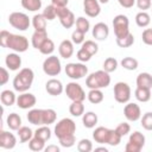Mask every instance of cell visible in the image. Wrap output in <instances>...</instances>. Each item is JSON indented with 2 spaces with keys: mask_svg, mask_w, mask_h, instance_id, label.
Masks as SVG:
<instances>
[{
  "mask_svg": "<svg viewBox=\"0 0 152 152\" xmlns=\"http://www.w3.org/2000/svg\"><path fill=\"white\" fill-rule=\"evenodd\" d=\"M34 80V72L31 68H23L13 78V88L19 93L27 91Z\"/></svg>",
  "mask_w": 152,
  "mask_h": 152,
  "instance_id": "1",
  "label": "cell"
},
{
  "mask_svg": "<svg viewBox=\"0 0 152 152\" xmlns=\"http://www.w3.org/2000/svg\"><path fill=\"white\" fill-rule=\"evenodd\" d=\"M110 84V76L109 72L102 70H97L91 72L86 78V86L89 89H102L107 88Z\"/></svg>",
  "mask_w": 152,
  "mask_h": 152,
  "instance_id": "2",
  "label": "cell"
},
{
  "mask_svg": "<svg viewBox=\"0 0 152 152\" xmlns=\"http://www.w3.org/2000/svg\"><path fill=\"white\" fill-rule=\"evenodd\" d=\"M53 132H55V135L58 139L62 138V137L75 134V132H76V124L70 118H63L62 120H59L56 124Z\"/></svg>",
  "mask_w": 152,
  "mask_h": 152,
  "instance_id": "3",
  "label": "cell"
},
{
  "mask_svg": "<svg viewBox=\"0 0 152 152\" xmlns=\"http://www.w3.org/2000/svg\"><path fill=\"white\" fill-rule=\"evenodd\" d=\"M113 28L116 38H122L129 33V20L125 14H118L113 19Z\"/></svg>",
  "mask_w": 152,
  "mask_h": 152,
  "instance_id": "4",
  "label": "cell"
},
{
  "mask_svg": "<svg viewBox=\"0 0 152 152\" xmlns=\"http://www.w3.org/2000/svg\"><path fill=\"white\" fill-rule=\"evenodd\" d=\"M8 23L12 27L19 31H26L31 24L28 15L23 12H12L8 17Z\"/></svg>",
  "mask_w": 152,
  "mask_h": 152,
  "instance_id": "5",
  "label": "cell"
},
{
  "mask_svg": "<svg viewBox=\"0 0 152 152\" xmlns=\"http://www.w3.org/2000/svg\"><path fill=\"white\" fill-rule=\"evenodd\" d=\"M6 48L13 50L14 52H19V53L20 52H25L28 49V40L24 36L10 33V37H8Z\"/></svg>",
  "mask_w": 152,
  "mask_h": 152,
  "instance_id": "6",
  "label": "cell"
},
{
  "mask_svg": "<svg viewBox=\"0 0 152 152\" xmlns=\"http://www.w3.org/2000/svg\"><path fill=\"white\" fill-rule=\"evenodd\" d=\"M62 70V64L61 61L57 56L50 55L49 57H46L43 62V71L48 75V76H57L61 74Z\"/></svg>",
  "mask_w": 152,
  "mask_h": 152,
  "instance_id": "7",
  "label": "cell"
},
{
  "mask_svg": "<svg viewBox=\"0 0 152 152\" xmlns=\"http://www.w3.org/2000/svg\"><path fill=\"white\" fill-rule=\"evenodd\" d=\"M65 74L68 77L72 80H80L87 76L88 68L82 62L81 63H68L65 65Z\"/></svg>",
  "mask_w": 152,
  "mask_h": 152,
  "instance_id": "8",
  "label": "cell"
},
{
  "mask_svg": "<svg viewBox=\"0 0 152 152\" xmlns=\"http://www.w3.org/2000/svg\"><path fill=\"white\" fill-rule=\"evenodd\" d=\"M64 91L71 101H82L83 102L86 100V91L83 90L81 84H78L77 82H69L66 84Z\"/></svg>",
  "mask_w": 152,
  "mask_h": 152,
  "instance_id": "9",
  "label": "cell"
},
{
  "mask_svg": "<svg viewBox=\"0 0 152 152\" xmlns=\"http://www.w3.org/2000/svg\"><path fill=\"white\" fill-rule=\"evenodd\" d=\"M114 99L119 103H127L131 99V88L126 82H118L114 86Z\"/></svg>",
  "mask_w": 152,
  "mask_h": 152,
  "instance_id": "10",
  "label": "cell"
},
{
  "mask_svg": "<svg viewBox=\"0 0 152 152\" xmlns=\"http://www.w3.org/2000/svg\"><path fill=\"white\" fill-rule=\"evenodd\" d=\"M124 114L128 121L135 122L141 118V109L139 104L134 102H127V104L124 107Z\"/></svg>",
  "mask_w": 152,
  "mask_h": 152,
  "instance_id": "11",
  "label": "cell"
},
{
  "mask_svg": "<svg viewBox=\"0 0 152 152\" xmlns=\"http://www.w3.org/2000/svg\"><path fill=\"white\" fill-rule=\"evenodd\" d=\"M36 102H37V99L31 93L24 91L17 96V106L21 109H31L34 107Z\"/></svg>",
  "mask_w": 152,
  "mask_h": 152,
  "instance_id": "12",
  "label": "cell"
},
{
  "mask_svg": "<svg viewBox=\"0 0 152 152\" xmlns=\"http://www.w3.org/2000/svg\"><path fill=\"white\" fill-rule=\"evenodd\" d=\"M83 11L90 18L97 17L101 12V6L99 0H83Z\"/></svg>",
  "mask_w": 152,
  "mask_h": 152,
  "instance_id": "13",
  "label": "cell"
},
{
  "mask_svg": "<svg viewBox=\"0 0 152 152\" xmlns=\"http://www.w3.org/2000/svg\"><path fill=\"white\" fill-rule=\"evenodd\" d=\"M91 33H93V37L96 40H106L109 36V27H108L107 24L100 21V23L94 25Z\"/></svg>",
  "mask_w": 152,
  "mask_h": 152,
  "instance_id": "14",
  "label": "cell"
},
{
  "mask_svg": "<svg viewBox=\"0 0 152 152\" xmlns=\"http://www.w3.org/2000/svg\"><path fill=\"white\" fill-rule=\"evenodd\" d=\"M17 145V138L13 133L7 131H1L0 133V147L5 150H12Z\"/></svg>",
  "mask_w": 152,
  "mask_h": 152,
  "instance_id": "15",
  "label": "cell"
},
{
  "mask_svg": "<svg viewBox=\"0 0 152 152\" xmlns=\"http://www.w3.org/2000/svg\"><path fill=\"white\" fill-rule=\"evenodd\" d=\"M45 90L48 91V94L52 95V96H58L63 93L64 88L63 84L57 78H50L46 83H45Z\"/></svg>",
  "mask_w": 152,
  "mask_h": 152,
  "instance_id": "16",
  "label": "cell"
},
{
  "mask_svg": "<svg viewBox=\"0 0 152 152\" xmlns=\"http://www.w3.org/2000/svg\"><path fill=\"white\" fill-rule=\"evenodd\" d=\"M5 64H6L7 69L11 70V71L19 70L20 66H21V57L17 52L8 53L5 58Z\"/></svg>",
  "mask_w": 152,
  "mask_h": 152,
  "instance_id": "17",
  "label": "cell"
},
{
  "mask_svg": "<svg viewBox=\"0 0 152 152\" xmlns=\"http://www.w3.org/2000/svg\"><path fill=\"white\" fill-rule=\"evenodd\" d=\"M58 52L61 55V57L63 58H70L74 55V43L72 40L69 39H64L61 42L59 46H58Z\"/></svg>",
  "mask_w": 152,
  "mask_h": 152,
  "instance_id": "18",
  "label": "cell"
},
{
  "mask_svg": "<svg viewBox=\"0 0 152 152\" xmlns=\"http://www.w3.org/2000/svg\"><path fill=\"white\" fill-rule=\"evenodd\" d=\"M48 32L46 30H36L32 34V38H31V44L34 49L39 50V48L42 46V44L48 39Z\"/></svg>",
  "mask_w": 152,
  "mask_h": 152,
  "instance_id": "19",
  "label": "cell"
},
{
  "mask_svg": "<svg viewBox=\"0 0 152 152\" xmlns=\"http://www.w3.org/2000/svg\"><path fill=\"white\" fill-rule=\"evenodd\" d=\"M108 133H109V128L102 126L96 127L95 131L93 132V139L99 144H107Z\"/></svg>",
  "mask_w": 152,
  "mask_h": 152,
  "instance_id": "20",
  "label": "cell"
},
{
  "mask_svg": "<svg viewBox=\"0 0 152 152\" xmlns=\"http://www.w3.org/2000/svg\"><path fill=\"white\" fill-rule=\"evenodd\" d=\"M27 120L30 124L36 125V126H42L43 125V116H42V109L38 108H32L27 113Z\"/></svg>",
  "mask_w": 152,
  "mask_h": 152,
  "instance_id": "21",
  "label": "cell"
},
{
  "mask_svg": "<svg viewBox=\"0 0 152 152\" xmlns=\"http://www.w3.org/2000/svg\"><path fill=\"white\" fill-rule=\"evenodd\" d=\"M135 82H137V87L151 89L152 88V75L148 72H140L137 76Z\"/></svg>",
  "mask_w": 152,
  "mask_h": 152,
  "instance_id": "22",
  "label": "cell"
},
{
  "mask_svg": "<svg viewBox=\"0 0 152 152\" xmlns=\"http://www.w3.org/2000/svg\"><path fill=\"white\" fill-rule=\"evenodd\" d=\"M0 100H1V103L4 106H13L14 103H17V96L14 94V91L10 90V89H6V90H2L1 94H0Z\"/></svg>",
  "mask_w": 152,
  "mask_h": 152,
  "instance_id": "23",
  "label": "cell"
},
{
  "mask_svg": "<svg viewBox=\"0 0 152 152\" xmlns=\"http://www.w3.org/2000/svg\"><path fill=\"white\" fill-rule=\"evenodd\" d=\"M6 124L8 126L10 129L12 131H18L20 127H21V118L19 114L17 113H11L7 115V119H6Z\"/></svg>",
  "mask_w": 152,
  "mask_h": 152,
  "instance_id": "24",
  "label": "cell"
},
{
  "mask_svg": "<svg viewBox=\"0 0 152 152\" xmlns=\"http://www.w3.org/2000/svg\"><path fill=\"white\" fill-rule=\"evenodd\" d=\"M97 120H99V118L94 112H87L82 115L83 126L87 128H94L97 124Z\"/></svg>",
  "mask_w": 152,
  "mask_h": 152,
  "instance_id": "25",
  "label": "cell"
},
{
  "mask_svg": "<svg viewBox=\"0 0 152 152\" xmlns=\"http://www.w3.org/2000/svg\"><path fill=\"white\" fill-rule=\"evenodd\" d=\"M134 96L138 101L140 102H147L152 99V95H151V89H147V88H141V87H137L135 91H134Z\"/></svg>",
  "mask_w": 152,
  "mask_h": 152,
  "instance_id": "26",
  "label": "cell"
},
{
  "mask_svg": "<svg viewBox=\"0 0 152 152\" xmlns=\"http://www.w3.org/2000/svg\"><path fill=\"white\" fill-rule=\"evenodd\" d=\"M42 116H43V125H51L56 121L57 119V113L52 108L48 109H42Z\"/></svg>",
  "mask_w": 152,
  "mask_h": 152,
  "instance_id": "27",
  "label": "cell"
},
{
  "mask_svg": "<svg viewBox=\"0 0 152 152\" xmlns=\"http://www.w3.org/2000/svg\"><path fill=\"white\" fill-rule=\"evenodd\" d=\"M87 97H88V100H89L90 103L97 104V103H101L103 101L104 95H103V93H102L101 89H90L89 93L87 94Z\"/></svg>",
  "mask_w": 152,
  "mask_h": 152,
  "instance_id": "28",
  "label": "cell"
},
{
  "mask_svg": "<svg viewBox=\"0 0 152 152\" xmlns=\"http://www.w3.org/2000/svg\"><path fill=\"white\" fill-rule=\"evenodd\" d=\"M17 132H18V137H19L20 142L30 141L34 135V132H32V129L27 126H21Z\"/></svg>",
  "mask_w": 152,
  "mask_h": 152,
  "instance_id": "29",
  "label": "cell"
},
{
  "mask_svg": "<svg viewBox=\"0 0 152 152\" xmlns=\"http://www.w3.org/2000/svg\"><path fill=\"white\" fill-rule=\"evenodd\" d=\"M46 18L42 14H34L32 18V26L34 27V30H46Z\"/></svg>",
  "mask_w": 152,
  "mask_h": 152,
  "instance_id": "30",
  "label": "cell"
},
{
  "mask_svg": "<svg viewBox=\"0 0 152 152\" xmlns=\"http://www.w3.org/2000/svg\"><path fill=\"white\" fill-rule=\"evenodd\" d=\"M135 23H137V25L139 27H146L151 23V17H150V14L147 12L141 11L135 15Z\"/></svg>",
  "mask_w": 152,
  "mask_h": 152,
  "instance_id": "31",
  "label": "cell"
},
{
  "mask_svg": "<svg viewBox=\"0 0 152 152\" xmlns=\"http://www.w3.org/2000/svg\"><path fill=\"white\" fill-rule=\"evenodd\" d=\"M69 112L72 116H81L84 114V104L82 101H72L69 107Z\"/></svg>",
  "mask_w": 152,
  "mask_h": 152,
  "instance_id": "32",
  "label": "cell"
},
{
  "mask_svg": "<svg viewBox=\"0 0 152 152\" xmlns=\"http://www.w3.org/2000/svg\"><path fill=\"white\" fill-rule=\"evenodd\" d=\"M21 6L23 8L30 11V12H36L40 10L42 7V0H21Z\"/></svg>",
  "mask_w": 152,
  "mask_h": 152,
  "instance_id": "33",
  "label": "cell"
},
{
  "mask_svg": "<svg viewBox=\"0 0 152 152\" xmlns=\"http://www.w3.org/2000/svg\"><path fill=\"white\" fill-rule=\"evenodd\" d=\"M45 142H46L45 140H43V139L33 135V138L28 141V148L31 151H36V152L42 151V150L45 148Z\"/></svg>",
  "mask_w": 152,
  "mask_h": 152,
  "instance_id": "34",
  "label": "cell"
},
{
  "mask_svg": "<svg viewBox=\"0 0 152 152\" xmlns=\"http://www.w3.org/2000/svg\"><path fill=\"white\" fill-rule=\"evenodd\" d=\"M34 137H38V138L48 141L51 138V129L49 128L48 125H42L34 131Z\"/></svg>",
  "mask_w": 152,
  "mask_h": 152,
  "instance_id": "35",
  "label": "cell"
},
{
  "mask_svg": "<svg viewBox=\"0 0 152 152\" xmlns=\"http://www.w3.org/2000/svg\"><path fill=\"white\" fill-rule=\"evenodd\" d=\"M120 64H121V66H122L124 69L129 70V71L135 70V69L138 68V65H139L138 61H137L135 58H133V57H124V58L121 59Z\"/></svg>",
  "mask_w": 152,
  "mask_h": 152,
  "instance_id": "36",
  "label": "cell"
},
{
  "mask_svg": "<svg viewBox=\"0 0 152 152\" xmlns=\"http://www.w3.org/2000/svg\"><path fill=\"white\" fill-rule=\"evenodd\" d=\"M59 21H61V25L64 27V28H70L75 25L76 23V19H75V14L70 11L69 13H66L65 15H63L62 18H59Z\"/></svg>",
  "mask_w": 152,
  "mask_h": 152,
  "instance_id": "37",
  "label": "cell"
},
{
  "mask_svg": "<svg viewBox=\"0 0 152 152\" xmlns=\"http://www.w3.org/2000/svg\"><path fill=\"white\" fill-rule=\"evenodd\" d=\"M128 141H131V142H133V144H135L142 148L145 145V135L139 131H134L133 133H131Z\"/></svg>",
  "mask_w": 152,
  "mask_h": 152,
  "instance_id": "38",
  "label": "cell"
},
{
  "mask_svg": "<svg viewBox=\"0 0 152 152\" xmlns=\"http://www.w3.org/2000/svg\"><path fill=\"white\" fill-rule=\"evenodd\" d=\"M116 44L119 48H129L134 44V36L129 32L127 36L122 38H116Z\"/></svg>",
  "mask_w": 152,
  "mask_h": 152,
  "instance_id": "39",
  "label": "cell"
},
{
  "mask_svg": "<svg viewBox=\"0 0 152 152\" xmlns=\"http://www.w3.org/2000/svg\"><path fill=\"white\" fill-rule=\"evenodd\" d=\"M121 135L116 132V129H109L108 138H107V144L110 146H118L121 142Z\"/></svg>",
  "mask_w": 152,
  "mask_h": 152,
  "instance_id": "40",
  "label": "cell"
},
{
  "mask_svg": "<svg viewBox=\"0 0 152 152\" xmlns=\"http://www.w3.org/2000/svg\"><path fill=\"white\" fill-rule=\"evenodd\" d=\"M118 64H119V62L116 61V58H114V57H108V58H106L104 62H103V70L110 74V72H113V71L116 70Z\"/></svg>",
  "mask_w": 152,
  "mask_h": 152,
  "instance_id": "41",
  "label": "cell"
},
{
  "mask_svg": "<svg viewBox=\"0 0 152 152\" xmlns=\"http://www.w3.org/2000/svg\"><path fill=\"white\" fill-rule=\"evenodd\" d=\"M39 51H40V53L46 55V56L51 55V53L55 51V43H53L50 38H48V39L42 44V46L39 48Z\"/></svg>",
  "mask_w": 152,
  "mask_h": 152,
  "instance_id": "42",
  "label": "cell"
},
{
  "mask_svg": "<svg viewBox=\"0 0 152 152\" xmlns=\"http://www.w3.org/2000/svg\"><path fill=\"white\" fill-rule=\"evenodd\" d=\"M75 24H76V28L80 30V31H82V32H84V33H87L89 31V28H90V23L84 17H78L76 19V23Z\"/></svg>",
  "mask_w": 152,
  "mask_h": 152,
  "instance_id": "43",
  "label": "cell"
},
{
  "mask_svg": "<svg viewBox=\"0 0 152 152\" xmlns=\"http://www.w3.org/2000/svg\"><path fill=\"white\" fill-rule=\"evenodd\" d=\"M82 48L84 50H87L91 56H94L99 51V45L94 40H84L83 44H82Z\"/></svg>",
  "mask_w": 152,
  "mask_h": 152,
  "instance_id": "44",
  "label": "cell"
},
{
  "mask_svg": "<svg viewBox=\"0 0 152 152\" xmlns=\"http://www.w3.org/2000/svg\"><path fill=\"white\" fill-rule=\"evenodd\" d=\"M77 150L80 152H90L93 150V142L89 139H81L77 142Z\"/></svg>",
  "mask_w": 152,
  "mask_h": 152,
  "instance_id": "45",
  "label": "cell"
},
{
  "mask_svg": "<svg viewBox=\"0 0 152 152\" xmlns=\"http://www.w3.org/2000/svg\"><path fill=\"white\" fill-rule=\"evenodd\" d=\"M141 126L146 129V131H152V112H147L145 113L141 118Z\"/></svg>",
  "mask_w": 152,
  "mask_h": 152,
  "instance_id": "46",
  "label": "cell"
},
{
  "mask_svg": "<svg viewBox=\"0 0 152 152\" xmlns=\"http://www.w3.org/2000/svg\"><path fill=\"white\" fill-rule=\"evenodd\" d=\"M58 140H59V144H61V146H63V147H66V148H69V147L74 146V145H75V142H76V138H75V134H71V135H66V137H62V138H59Z\"/></svg>",
  "mask_w": 152,
  "mask_h": 152,
  "instance_id": "47",
  "label": "cell"
},
{
  "mask_svg": "<svg viewBox=\"0 0 152 152\" xmlns=\"http://www.w3.org/2000/svg\"><path fill=\"white\" fill-rule=\"evenodd\" d=\"M43 15L46 18V20H53L57 17V14H56V7L52 4L51 5H48L44 8V11H43Z\"/></svg>",
  "mask_w": 152,
  "mask_h": 152,
  "instance_id": "48",
  "label": "cell"
},
{
  "mask_svg": "<svg viewBox=\"0 0 152 152\" xmlns=\"http://www.w3.org/2000/svg\"><path fill=\"white\" fill-rule=\"evenodd\" d=\"M84 36H86V33L84 32H82V31H80V30H75L72 33H71V40H72V43L74 44H83V42H84Z\"/></svg>",
  "mask_w": 152,
  "mask_h": 152,
  "instance_id": "49",
  "label": "cell"
},
{
  "mask_svg": "<svg viewBox=\"0 0 152 152\" xmlns=\"http://www.w3.org/2000/svg\"><path fill=\"white\" fill-rule=\"evenodd\" d=\"M76 56H77V59H78L80 62H82V63H86V62L90 61V58H91V55H90L87 50H84L83 48H81V49L77 51Z\"/></svg>",
  "mask_w": 152,
  "mask_h": 152,
  "instance_id": "50",
  "label": "cell"
},
{
  "mask_svg": "<svg viewBox=\"0 0 152 152\" xmlns=\"http://www.w3.org/2000/svg\"><path fill=\"white\" fill-rule=\"evenodd\" d=\"M116 132L121 135V137H125V135H127L129 132H131V126H129V124H127V122H121V124H119L118 126H116Z\"/></svg>",
  "mask_w": 152,
  "mask_h": 152,
  "instance_id": "51",
  "label": "cell"
},
{
  "mask_svg": "<svg viewBox=\"0 0 152 152\" xmlns=\"http://www.w3.org/2000/svg\"><path fill=\"white\" fill-rule=\"evenodd\" d=\"M141 39L146 45H152V28H145L142 31Z\"/></svg>",
  "mask_w": 152,
  "mask_h": 152,
  "instance_id": "52",
  "label": "cell"
},
{
  "mask_svg": "<svg viewBox=\"0 0 152 152\" xmlns=\"http://www.w3.org/2000/svg\"><path fill=\"white\" fill-rule=\"evenodd\" d=\"M8 80H10V72H8V70L6 68H4V66L0 68V84L1 86L6 84L8 82Z\"/></svg>",
  "mask_w": 152,
  "mask_h": 152,
  "instance_id": "53",
  "label": "cell"
},
{
  "mask_svg": "<svg viewBox=\"0 0 152 152\" xmlns=\"http://www.w3.org/2000/svg\"><path fill=\"white\" fill-rule=\"evenodd\" d=\"M135 5L138 6L139 10L146 11V10L151 8L152 2H151V0H135Z\"/></svg>",
  "mask_w": 152,
  "mask_h": 152,
  "instance_id": "54",
  "label": "cell"
},
{
  "mask_svg": "<svg viewBox=\"0 0 152 152\" xmlns=\"http://www.w3.org/2000/svg\"><path fill=\"white\" fill-rule=\"evenodd\" d=\"M10 33H11V32H8V31H6V30H2V31L0 32V45H1L2 48H6L8 37H10Z\"/></svg>",
  "mask_w": 152,
  "mask_h": 152,
  "instance_id": "55",
  "label": "cell"
},
{
  "mask_svg": "<svg viewBox=\"0 0 152 152\" xmlns=\"http://www.w3.org/2000/svg\"><path fill=\"white\" fill-rule=\"evenodd\" d=\"M142 148L140 146H138V145H135V144H133L131 141H128L126 144V146H125V151L126 152H140Z\"/></svg>",
  "mask_w": 152,
  "mask_h": 152,
  "instance_id": "56",
  "label": "cell"
},
{
  "mask_svg": "<svg viewBox=\"0 0 152 152\" xmlns=\"http://www.w3.org/2000/svg\"><path fill=\"white\" fill-rule=\"evenodd\" d=\"M118 2L124 8H131L135 5V0H118Z\"/></svg>",
  "mask_w": 152,
  "mask_h": 152,
  "instance_id": "57",
  "label": "cell"
},
{
  "mask_svg": "<svg viewBox=\"0 0 152 152\" xmlns=\"http://www.w3.org/2000/svg\"><path fill=\"white\" fill-rule=\"evenodd\" d=\"M69 12H70V10L68 8V6H66V7H56V14H57L58 19L62 18L63 15H65V14L69 13Z\"/></svg>",
  "mask_w": 152,
  "mask_h": 152,
  "instance_id": "58",
  "label": "cell"
},
{
  "mask_svg": "<svg viewBox=\"0 0 152 152\" xmlns=\"http://www.w3.org/2000/svg\"><path fill=\"white\" fill-rule=\"evenodd\" d=\"M69 0H51V4L55 7H66Z\"/></svg>",
  "mask_w": 152,
  "mask_h": 152,
  "instance_id": "59",
  "label": "cell"
},
{
  "mask_svg": "<svg viewBox=\"0 0 152 152\" xmlns=\"http://www.w3.org/2000/svg\"><path fill=\"white\" fill-rule=\"evenodd\" d=\"M44 150H45V152H59V147L57 145H49Z\"/></svg>",
  "mask_w": 152,
  "mask_h": 152,
  "instance_id": "60",
  "label": "cell"
},
{
  "mask_svg": "<svg viewBox=\"0 0 152 152\" xmlns=\"http://www.w3.org/2000/svg\"><path fill=\"white\" fill-rule=\"evenodd\" d=\"M95 151H103V152H108V148L107 147H96Z\"/></svg>",
  "mask_w": 152,
  "mask_h": 152,
  "instance_id": "61",
  "label": "cell"
},
{
  "mask_svg": "<svg viewBox=\"0 0 152 152\" xmlns=\"http://www.w3.org/2000/svg\"><path fill=\"white\" fill-rule=\"evenodd\" d=\"M108 1H109V0H99L100 4H108Z\"/></svg>",
  "mask_w": 152,
  "mask_h": 152,
  "instance_id": "62",
  "label": "cell"
},
{
  "mask_svg": "<svg viewBox=\"0 0 152 152\" xmlns=\"http://www.w3.org/2000/svg\"><path fill=\"white\" fill-rule=\"evenodd\" d=\"M151 11H152V6H151Z\"/></svg>",
  "mask_w": 152,
  "mask_h": 152,
  "instance_id": "63",
  "label": "cell"
}]
</instances>
